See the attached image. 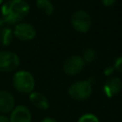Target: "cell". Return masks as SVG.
Wrapping results in <instances>:
<instances>
[{
	"instance_id": "obj_1",
	"label": "cell",
	"mask_w": 122,
	"mask_h": 122,
	"mask_svg": "<svg viewBox=\"0 0 122 122\" xmlns=\"http://www.w3.org/2000/svg\"><path fill=\"white\" fill-rule=\"evenodd\" d=\"M29 12L30 5L25 0H9L1 7V18L4 23L9 25L22 22Z\"/></svg>"
},
{
	"instance_id": "obj_2",
	"label": "cell",
	"mask_w": 122,
	"mask_h": 122,
	"mask_svg": "<svg viewBox=\"0 0 122 122\" xmlns=\"http://www.w3.org/2000/svg\"><path fill=\"white\" fill-rule=\"evenodd\" d=\"M12 85L20 93H30L33 92L35 80L33 75L28 71H18L13 74Z\"/></svg>"
},
{
	"instance_id": "obj_3",
	"label": "cell",
	"mask_w": 122,
	"mask_h": 122,
	"mask_svg": "<svg viewBox=\"0 0 122 122\" xmlns=\"http://www.w3.org/2000/svg\"><path fill=\"white\" fill-rule=\"evenodd\" d=\"M92 81L91 80H79L70 85L68 89L69 95L77 101H84L88 99L92 92Z\"/></svg>"
},
{
	"instance_id": "obj_4",
	"label": "cell",
	"mask_w": 122,
	"mask_h": 122,
	"mask_svg": "<svg viewBox=\"0 0 122 122\" xmlns=\"http://www.w3.org/2000/svg\"><path fill=\"white\" fill-rule=\"evenodd\" d=\"M71 24L74 30L80 33H86L92 27V19L90 14L83 10H78L74 11L71 18Z\"/></svg>"
},
{
	"instance_id": "obj_5",
	"label": "cell",
	"mask_w": 122,
	"mask_h": 122,
	"mask_svg": "<svg viewBox=\"0 0 122 122\" xmlns=\"http://www.w3.org/2000/svg\"><path fill=\"white\" fill-rule=\"evenodd\" d=\"M20 64L19 56L10 51H0V71L10 72L18 68Z\"/></svg>"
},
{
	"instance_id": "obj_6",
	"label": "cell",
	"mask_w": 122,
	"mask_h": 122,
	"mask_svg": "<svg viewBox=\"0 0 122 122\" xmlns=\"http://www.w3.org/2000/svg\"><path fill=\"white\" fill-rule=\"evenodd\" d=\"M85 61L83 60L82 56L80 55H71L68 57L62 66L63 71L70 76L77 75L79 72L82 71V70L85 67Z\"/></svg>"
},
{
	"instance_id": "obj_7",
	"label": "cell",
	"mask_w": 122,
	"mask_h": 122,
	"mask_svg": "<svg viewBox=\"0 0 122 122\" xmlns=\"http://www.w3.org/2000/svg\"><path fill=\"white\" fill-rule=\"evenodd\" d=\"M13 35L18 40L23 41V42H27V41L32 40L35 37L36 30L30 23L20 22V23L15 25V27L13 29Z\"/></svg>"
},
{
	"instance_id": "obj_8",
	"label": "cell",
	"mask_w": 122,
	"mask_h": 122,
	"mask_svg": "<svg viewBox=\"0 0 122 122\" xmlns=\"http://www.w3.org/2000/svg\"><path fill=\"white\" fill-rule=\"evenodd\" d=\"M10 122H31V113L26 106H16L10 112Z\"/></svg>"
},
{
	"instance_id": "obj_9",
	"label": "cell",
	"mask_w": 122,
	"mask_h": 122,
	"mask_svg": "<svg viewBox=\"0 0 122 122\" xmlns=\"http://www.w3.org/2000/svg\"><path fill=\"white\" fill-rule=\"evenodd\" d=\"M122 90V81L118 77H110L103 86V92L109 98L114 97Z\"/></svg>"
},
{
	"instance_id": "obj_10",
	"label": "cell",
	"mask_w": 122,
	"mask_h": 122,
	"mask_svg": "<svg viewBox=\"0 0 122 122\" xmlns=\"http://www.w3.org/2000/svg\"><path fill=\"white\" fill-rule=\"evenodd\" d=\"M15 107V99L8 91H0V113L10 112Z\"/></svg>"
},
{
	"instance_id": "obj_11",
	"label": "cell",
	"mask_w": 122,
	"mask_h": 122,
	"mask_svg": "<svg viewBox=\"0 0 122 122\" xmlns=\"http://www.w3.org/2000/svg\"><path fill=\"white\" fill-rule=\"evenodd\" d=\"M30 103L39 110H47L50 106L48 98L39 92H32L30 93Z\"/></svg>"
},
{
	"instance_id": "obj_12",
	"label": "cell",
	"mask_w": 122,
	"mask_h": 122,
	"mask_svg": "<svg viewBox=\"0 0 122 122\" xmlns=\"http://www.w3.org/2000/svg\"><path fill=\"white\" fill-rule=\"evenodd\" d=\"M36 8L45 15H51L54 11V7L51 0H36Z\"/></svg>"
},
{
	"instance_id": "obj_13",
	"label": "cell",
	"mask_w": 122,
	"mask_h": 122,
	"mask_svg": "<svg viewBox=\"0 0 122 122\" xmlns=\"http://www.w3.org/2000/svg\"><path fill=\"white\" fill-rule=\"evenodd\" d=\"M13 30L10 28H4L0 32V41L3 46H9L12 42L13 38Z\"/></svg>"
},
{
	"instance_id": "obj_14",
	"label": "cell",
	"mask_w": 122,
	"mask_h": 122,
	"mask_svg": "<svg viewBox=\"0 0 122 122\" xmlns=\"http://www.w3.org/2000/svg\"><path fill=\"white\" fill-rule=\"evenodd\" d=\"M82 58L85 63H92L96 59V51L92 48H87L83 51Z\"/></svg>"
},
{
	"instance_id": "obj_15",
	"label": "cell",
	"mask_w": 122,
	"mask_h": 122,
	"mask_svg": "<svg viewBox=\"0 0 122 122\" xmlns=\"http://www.w3.org/2000/svg\"><path fill=\"white\" fill-rule=\"evenodd\" d=\"M77 122H100L98 117L95 115V114H92V113H85L83 115H81Z\"/></svg>"
},
{
	"instance_id": "obj_16",
	"label": "cell",
	"mask_w": 122,
	"mask_h": 122,
	"mask_svg": "<svg viewBox=\"0 0 122 122\" xmlns=\"http://www.w3.org/2000/svg\"><path fill=\"white\" fill-rule=\"evenodd\" d=\"M113 68L115 71H117L118 72H120L122 74V55L117 57L115 60H114V63H113Z\"/></svg>"
},
{
	"instance_id": "obj_17",
	"label": "cell",
	"mask_w": 122,
	"mask_h": 122,
	"mask_svg": "<svg viewBox=\"0 0 122 122\" xmlns=\"http://www.w3.org/2000/svg\"><path fill=\"white\" fill-rule=\"evenodd\" d=\"M117 0H101V3L105 7H112L116 3Z\"/></svg>"
},
{
	"instance_id": "obj_18",
	"label": "cell",
	"mask_w": 122,
	"mask_h": 122,
	"mask_svg": "<svg viewBox=\"0 0 122 122\" xmlns=\"http://www.w3.org/2000/svg\"><path fill=\"white\" fill-rule=\"evenodd\" d=\"M115 71V70H114L113 66H112V67L109 66V67H107V68L105 69L104 72H105V75H107V76H110L112 73H113V71Z\"/></svg>"
},
{
	"instance_id": "obj_19",
	"label": "cell",
	"mask_w": 122,
	"mask_h": 122,
	"mask_svg": "<svg viewBox=\"0 0 122 122\" xmlns=\"http://www.w3.org/2000/svg\"><path fill=\"white\" fill-rule=\"evenodd\" d=\"M0 122H10V118L7 117L5 114L0 113Z\"/></svg>"
},
{
	"instance_id": "obj_20",
	"label": "cell",
	"mask_w": 122,
	"mask_h": 122,
	"mask_svg": "<svg viewBox=\"0 0 122 122\" xmlns=\"http://www.w3.org/2000/svg\"><path fill=\"white\" fill-rule=\"evenodd\" d=\"M40 122H57L54 118H52V117H45L44 119H42Z\"/></svg>"
},
{
	"instance_id": "obj_21",
	"label": "cell",
	"mask_w": 122,
	"mask_h": 122,
	"mask_svg": "<svg viewBox=\"0 0 122 122\" xmlns=\"http://www.w3.org/2000/svg\"><path fill=\"white\" fill-rule=\"evenodd\" d=\"M4 24V22H3V20H2V18H0V27L2 26Z\"/></svg>"
},
{
	"instance_id": "obj_22",
	"label": "cell",
	"mask_w": 122,
	"mask_h": 122,
	"mask_svg": "<svg viewBox=\"0 0 122 122\" xmlns=\"http://www.w3.org/2000/svg\"><path fill=\"white\" fill-rule=\"evenodd\" d=\"M3 1H4V0H0V6H2V4H3Z\"/></svg>"
}]
</instances>
